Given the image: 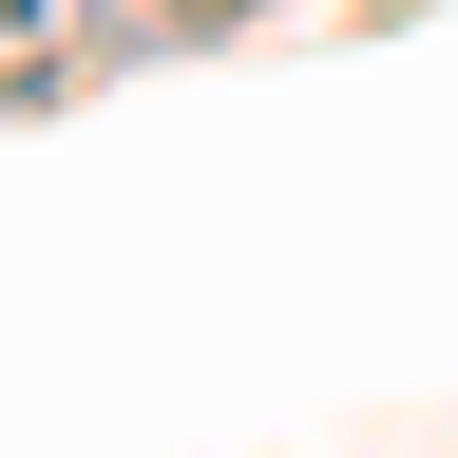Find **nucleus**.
I'll list each match as a JSON object with an SVG mask.
<instances>
[]
</instances>
